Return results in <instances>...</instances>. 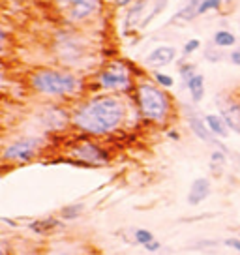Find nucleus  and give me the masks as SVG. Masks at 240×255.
Returning a JSON list of instances; mask_svg holds the SVG:
<instances>
[{
	"label": "nucleus",
	"mask_w": 240,
	"mask_h": 255,
	"mask_svg": "<svg viewBox=\"0 0 240 255\" xmlns=\"http://www.w3.org/2000/svg\"><path fill=\"white\" fill-rule=\"evenodd\" d=\"M150 79H152L158 87L165 88V90H171V88L175 87V77L165 72H160V70H154V72L150 73Z\"/></svg>",
	"instance_id": "obj_23"
},
{
	"label": "nucleus",
	"mask_w": 240,
	"mask_h": 255,
	"mask_svg": "<svg viewBox=\"0 0 240 255\" xmlns=\"http://www.w3.org/2000/svg\"><path fill=\"white\" fill-rule=\"evenodd\" d=\"M229 62L233 66H240V47H235L231 51V55H229Z\"/></svg>",
	"instance_id": "obj_32"
},
{
	"label": "nucleus",
	"mask_w": 240,
	"mask_h": 255,
	"mask_svg": "<svg viewBox=\"0 0 240 255\" xmlns=\"http://www.w3.org/2000/svg\"><path fill=\"white\" fill-rule=\"evenodd\" d=\"M186 88H188V92H190V98H192L193 105H197L203 102V98H205V75L203 73H195L192 79L186 83Z\"/></svg>",
	"instance_id": "obj_18"
},
{
	"label": "nucleus",
	"mask_w": 240,
	"mask_h": 255,
	"mask_svg": "<svg viewBox=\"0 0 240 255\" xmlns=\"http://www.w3.org/2000/svg\"><path fill=\"white\" fill-rule=\"evenodd\" d=\"M178 73H180V79H182V85L186 87V83L192 79L193 75L197 73V68L193 62H188V60H180L178 64Z\"/></svg>",
	"instance_id": "obj_24"
},
{
	"label": "nucleus",
	"mask_w": 240,
	"mask_h": 255,
	"mask_svg": "<svg viewBox=\"0 0 240 255\" xmlns=\"http://www.w3.org/2000/svg\"><path fill=\"white\" fill-rule=\"evenodd\" d=\"M62 227H64L62 218H41V220H34L32 223H28V229L36 235H51Z\"/></svg>",
	"instance_id": "obj_15"
},
{
	"label": "nucleus",
	"mask_w": 240,
	"mask_h": 255,
	"mask_svg": "<svg viewBox=\"0 0 240 255\" xmlns=\"http://www.w3.org/2000/svg\"><path fill=\"white\" fill-rule=\"evenodd\" d=\"M199 4H201V0H188L184 6L178 9L175 15L171 17L169 24H188V23H192L195 17H199V15H197Z\"/></svg>",
	"instance_id": "obj_16"
},
{
	"label": "nucleus",
	"mask_w": 240,
	"mask_h": 255,
	"mask_svg": "<svg viewBox=\"0 0 240 255\" xmlns=\"http://www.w3.org/2000/svg\"><path fill=\"white\" fill-rule=\"evenodd\" d=\"M131 96L94 92L72 105V129L79 135L105 139L117 135L129 122Z\"/></svg>",
	"instance_id": "obj_1"
},
{
	"label": "nucleus",
	"mask_w": 240,
	"mask_h": 255,
	"mask_svg": "<svg viewBox=\"0 0 240 255\" xmlns=\"http://www.w3.org/2000/svg\"><path fill=\"white\" fill-rule=\"evenodd\" d=\"M169 2H171V0H152V2H150V9L146 11V15H144V19L141 21V26H139V28H146L156 17H160L161 13L165 11V8L169 6Z\"/></svg>",
	"instance_id": "obj_19"
},
{
	"label": "nucleus",
	"mask_w": 240,
	"mask_h": 255,
	"mask_svg": "<svg viewBox=\"0 0 240 255\" xmlns=\"http://www.w3.org/2000/svg\"><path fill=\"white\" fill-rule=\"evenodd\" d=\"M144 250H146V252H150V254H156V252H160L161 250V242L154 239L152 242H148V244L144 246Z\"/></svg>",
	"instance_id": "obj_31"
},
{
	"label": "nucleus",
	"mask_w": 240,
	"mask_h": 255,
	"mask_svg": "<svg viewBox=\"0 0 240 255\" xmlns=\"http://www.w3.org/2000/svg\"><path fill=\"white\" fill-rule=\"evenodd\" d=\"M203 117H205V122H207L208 129H210L218 139H227V137H229L231 129L225 124L224 117H222L220 113H208V115H203Z\"/></svg>",
	"instance_id": "obj_17"
},
{
	"label": "nucleus",
	"mask_w": 240,
	"mask_h": 255,
	"mask_svg": "<svg viewBox=\"0 0 240 255\" xmlns=\"http://www.w3.org/2000/svg\"><path fill=\"white\" fill-rule=\"evenodd\" d=\"M165 135H167L171 141H180V133H178L176 129H167V131H165Z\"/></svg>",
	"instance_id": "obj_33"
},
{
	"label": "nucleus",
	"mask_w": 240,
	"mask_h": 255,
	"mask_svg": "<svg viewBox=\"0 0 240 255\" xmlns=\"http://www.w3.org/2000/svg\"><path fill=\"white\" fill-rule=\"evenodd\" d=\"M115 8H119V9H128L135 0H109Z\"/></svg>",
	"instance_id": "obj_30"
},
{
	"label": "nucleus",
	"mask_w": 240,
	"mask_h": 255,
	"mask_svg": "<svg viewBox=\"0 0 240 255\" xmlns=\"http://www.w3.org/2000/svg\"><path fill=\"white\" fill-rule=\"evenodd\" d=\"M144 77L139 73L137 66L129 64L124 58H113L102 64L92 77V87L96 92L131 96L135 92L137 81Z\"/></svg>",
	"instance_id": "obj_4"
},
{
	"label": "nucleus",
	"mask_w": 240,
	"mask_h": 255,
	"mask_svg": "<svg viewBox=\"0 0 240 255\" xmlns=\"http://www.w3.org/2000/svg\"><path fill=\"white\" fill-rule=\"evenodd\" d=\"M201 49V40L199 38H192V40H188L182 45V55L184 56H190V55H193V53H197Z\"/></svg>",
	"instance_id": "obj_28"
},
{
	"label": "nucleus",
	"mask_w": 240,
	"mask_h": 255,
	"mask_svg": "<svg viewBox=\"0 0 240 255\" xmlns=\"http://www.w3.org/2000/svg\"><path fill=\"white\" fill-rule=\"evenodd\" d=\"M212 193V182L207 176H199L195 178L190 186V191H188V205L190 207H197L203 201H207Z\"/></svg>",
	"instance_id": "obj_14"
},
{
	"label": "nucleus",
	"mask_w": 240,
	"mask_h": 255,
	"mask_svg": "<svg viewBox=\"0 0 240 255\" xmlns=\"http://www.w3.org/2000/svg\"><path fill=\"white\" fill-rule=\"evenodd\" d=\"M58 17L68 26H83L104 11V0H53Z\"/></svg>",
	"instance_id": "obj_8"
},
{
	"label": "nucleus",
	"mask_w": 240,
	"mask_h": 255,
	"mask_svg": "<svg viewBox=\"0 0 240 255\" xmlns=\"http://www.w3.org/2000/svg\"><path fill=\"white\" fill-rule=\"evenodd\" d=\"M53 51H55L56 60L62 68L77 72L81 64L90 56L92 47H90L87 38L81 34V30L72 26L68 30L56 32L55 41H53Z\"/></svg>",
	"instance_id": "obj_5"
},
{
	"label": "nucleus",
	"mask_w": 240,
	"mask_h": 255,
	"mask_svg": "<svg viewBox=\"0 0 240 255\" xmlns=\"http://www.w3.org/2000/svg\"><path fill=\"white\" fill-rule=\"evenodd\" d=\"M148 2H150V0H135V2L126 9V15L122 19V28H124L126 34L137 30V28L141 26V21H143L144 15H146L144 9L148 8Z\"/></svg>",
	"instance_id": "obj_13"
},
{
	"label": "nucleus",
	"mask_w": 240,
	"mask_h": 255,
	"mask_svg": "<svg viewBox=\"0 0 240 255\" xmlns=\"http://www.w3.org/2000/svg\"><path fill=\"white\" fill-rule=\"evenodd\" d=\"M225 165H227V152L222 150V148L210 152V171H212V175L220 176L224 173Z\"/></svg>",
	"instance_id": "obj_21"
},
{
	"label": "nucleus",
	"mask_w": 240,
	"mask_h": 255,
	"mask_svg": "<svg viewBox=\"0 0 240 255\" xmlns=\"http://www.w3.org/2000/svg\"><path fill=\"white\" fill-rule=\"evenodd\" d=\"M26 85L32 94L49 102H77L87 96L88 81L81 72L62 66H41L26 75Z\"/></svg>",
	"instance_id": "obj_2"
},
{
	"label": "nucleus",
	"mask_w": 240,
	"mask_h": 255,
	"mask_svg": "<svg viewBox=\"0 0 240 255\" xmlns=\"http://www.w3.org/2000/svg\"><path fill=\"white\" fill-rule=\"evenodd\" d=\"M131 100L143 122L150 126H167L175 117V102L169 90L158 87L152 79L141 77L137 81Z\"/></svg>",
	"instance_id": "obj_3"
},
{
	"label": "nucleus",
	"mask_w": 240,
	"mask_h": 255,
	"mask_svg": "<svg viewBox=\"0 0 240 255\" xmlns=\"http://www.w3.org/2000/svg\"><path fill=\"white\" fill-rule=\"evenodd\" d=\"M239 254H240V252H239Z\"/></svg>",
	"instance_id": "obj_35"
},
{
	"label": "nucleus",
	"mask_w": 240,
	"mask_h": 255,
	"mask_svg": "<svg viewBox=\"0 0 240 255\" xmlns=\"http://www.w3.org/2000/svg\"><path fill=\"white\" fill-rule=\"evenodd\" d=\"M186 122H188V126H190V129H192V133L199 141H203V143L207 144H212V146H216V148H222V150H225L227 154H229V150L224 146V143H222V139H218L210 129H208L207 122H205V117H201L197 111H193V109H186Z\"/></svg>",
	"instance_id": "obj_10"
},
{
	"label": "nucleus",
	"mask_w": 240,
	"mask_h": 255,
	"mask_svg": "<svg viewBox=\"0 0 240 255\" xmlns=\"http://www.w3.org/2000/svg\"><path fill=\"white\" fill-rule=\"evenodd\" d=\"M156 239L152 235V231H148V229H135V233H133V240H135V244H139V246H146L148 242H152V240Z\"/></svg>",
	"instance_id": "obj_27"
},
{
	"label": "nucleus",
	"mask_w": 240,
	"mask_h": 255,
	"mask_svg": "<svg viewBox=\"0 0 240 255\" xmlns=\"http://www.w3.org/2000/svg\"><path fill=\"white\" fill-rule=\"evenodd\" d=\"M68 158L72 159L73 163H79L85 167H104L111 163L113 154L111 150L102 144L94 137L79 135L73 139L72 143L68 144Z\"/></svg>",
	"instance_id": "obj_6"
},
{
	"label": "nucleus",
	"mask_w": 240,
	"mask_h": 255,
	"mask_svg": "<svg viewBox=\"0 0 240 255\" xmlns=\"http://www.w3.org/2000/svg\"><path fill=\"white\" fill-rule=\"evenodd\" d=\"M178 56V51L173 45H158L154 47L148 55L144 56V66L150 70H160L169 64H173Z\"/></svg>",
	"instance_id": "obj_12"
},
{
	"label": "nucleus",
	"mask_w": 240,
	"mask_h": 255,
	"mask_svg": "<svg viewBox=\"0 0 240 255\" xmlns=\"http://www.w3.org/2000/svg\"><path fill=\"white\" fill-rule=\"evenodd\" d=\"M212 43L220 49L235 47V45H237V36H235L231 30H227V28H220V30L214 32V36H212Z\"/></svg>",
	"instance_id": "obj_20"
},
{
	"label": "nucleus",
	"mask_w": 240,
	"mask_h": 255,
	"mask_svg": "<svg viewBox=\"0 0 240 255\" xmlns=\"http://www.w3.org/2000/svg\"><path fill=\"white\" fill-rule=\"evenodd\" d=\"M222 4H224V0H201L199 4V9H197V15H205L208 11H216V9L222 8Z\"/></svg>",
	"instance_id": "obj_25"
},
{
	"label": "nucleus",
	"mask_w": 240,
	"mask_h": 255,
	"mask_svg": "<svg viewBox=\"0 0 240 255\" xmlns=\"http://www.w3.org/2000/svg\"><path fill=\"white\" fill-rule=\"evenodd\" d=\"M205 58L212 64L222 62V60H224V49L216 47V45L212 43V45H208V47L205 49Z\"/></svg>",
	"instance_id": "obj_26"
},
{
	"label": "nucleus",
	"mask_w": 240,
	"mask_h": 255,
	"mask_svg": "<svg viewBox=\"0 0 240 255\" xmlns=\"http://www.w3.org/2000/svg\"><path fill=\"white\" fill-rule=\"evenodd\" d=\"M47 148L45 135H21L4 144L2 148V163L4 165H24L41 156Z\"/></svg>",
	"instance_id": "obj_7"
},
{
	"label": "nucleus",
	"mask_w": 240,
	"mask_h": 255,
	"mask_svg": "<svg viewBox=\"0 0 240 255\" xmlns=\"http://www.w3.org/2000/svg\"><path fill=\"white\" fill-rule=\"evenodd\" d=\"M36 120L45 133H62L72 129V107H66L60 102H49L41 105Z\"/></svg>",
	"instance_id": "obj_9"
},
{
	"label": "nucleus",
	"mask_w": 240,
	"mask_h": 255,
	"mask_svg": "<svg viewBox=\"0 0 240 255\" xmlns=\"http://www.w3.org/2000/svg\"><path fill=\"white\" fill-rule=\"evenodd\" d=\"M224 246L229 248V250H235V252H240V237H229V239H225Z\"/></svg>",
	"instance_id": "obj_29"
},
{
	"label": "nucleus",
	"mask_w": 240,
	"mask_h": 255,
	"mask_svg": "<svg viewBox=\"0 0 240 255\" xmlns=\"http://www.w3.org/2000/svg\"><path fill=\"white\" fill-rule=\"evenodd\" d=\"M85 212V205L83 203H75V205H66V207L60 208V218L64 220V222H73V220H77L81 214Z\"/></svg>",
	"instance_id": "obj_22"
},
{
	"label": "nucleus",
	"mask_w": 240,
	"mask_h": 255,
	"mask_svg": "<svg viewBox=\"0 0 240 255\" xmlns=\"http://www.w3.org/2000/svg\"><path fill=\"white\" fill-rule=\"evenodd\" d=\"M218 111L224 117L225 124L229 126L233 133H239L240 135V102L235 100L233 96L222 94L218 98Z\"/></svg>",
	"instance_id": "obj_11"
},
{
	"label": "nucleus",
	"mask_w": 240,
	"mask_h": 255,
	"mask_svg": "<svg viewBox=\"0 0 240 255\" xmlns=\"http://www.w3.org/2000/svg\"><path fill=\"white\" fill-rule=\"evenodd\" d=\"M0 248H2V255H9V248H8V242H6V240L0 242Z\"/></svg>",
	"instance_id": "obj_34"
}]
</instances>
